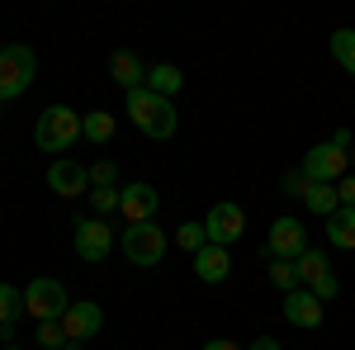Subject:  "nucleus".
Returning a JSON list of instances; mask_svg holds the SVG:
<instances>
[{
    "label": "nucleus",
    "instance_id": "nucleus-1",
    "mask_svg": "<svg viewBox=\"0 0 355 350\" xmlns=\"http://www.w3.org/2000/svg\"><path fill=\"white\" fill-rule=\"evenodd\" d=\"M128 119L137 123V133L157 137V142H166V137L175 133V105L171 100H162V95H152L147 85L142 90H128Z\"/></svg>",
    "mask_w": 355,
    "mask_h": 350
},
{
    "label": "nucleus",
    "instance_id": "nucleus-2",
    "mask_svg": "<svg viewBox=\"0 0 355 350\" xmlns=\"http://www.w3.org/2000/svg\"><path fill=\"white\" fill-rule=\"evenodd\" d=\"M76 137H81V114H76L71 105H48L43 114H38V123H33L38 152H67Z\"/></svg>",
    "mask_w": 355,
    "mask_h": 350
},
{
    "label": "nucleus",
    "instance_id": "nucleus-3",
    "mask_svg": "<svg viewBox=\"0 0 355 350\" xmlns=\"http://www.w3.org/2000/svg\"><path fill=\"white\" fill-rule=\"evenodd\" d=\"M33 76H38L33 48H24V43L0 48V100H19L28 85H33Z\"/></svg>",
    "mask_w": 355,
    "mask_h": 350
},
{
    "label": "nucleus",
    "instance_id": "nucleus-4",
    "mask_svg": "<svg viewBox=\"0 0 355 350\" xmlns=\"http://www.w3.org/2000/svg\"><path fill=\"white\" fill-rule=\"evenodd\" d=\"M123 256H128V265H162L166 261V232L157 222H128L123 227Z\"/></svg>",
    "mask_w": 355,
    "mask_h": 350
},
{
    "label": "nucleus",
    "instance_id": "nucleus-5",
    "mask_svg": "<svg viewBox=\"0 0 355 350\" xmlns=\"http://www.w3.org/2000/svg\"><path fill=\"white\" fill-rule=\"evenodd\" d=\"M67 308H71V298H67V289H62V279H33L24 289V313H33L38 322H62L67 317Z\"/></svg>",
    "mask_w": 355,
    "mask_h": 350
},
{
    "label": "nucleus",
    "instance_id": "nucleus-6",
    "mask_svg": "<svg viewBox=\"0 0 355 350\" xmlns=\"http://www.w3.org/2000/svg\"><path fill=\"white\" fill-rule=\"evenodd\" d=\"M71 246H76V256H81V261L100 265V261H105V256L114 251V227L105 222V218H76Z\"/></svg>",
    "mask_w": 355,
    "mask_h": 350
},
{
    "label": "nucleus",
    "instance_id": "nucleus-7",
    "mask_svg": "<svg viewBox=\"0 0 355 350\" xmlns=\"http://www.w3.org/2000/svg\"><path fill=\"white\" fill-rule=\"evenodd\" d=\"M308 180H318V185H336L341 175H351V157L341 152V147H331V142H318L299 166Z\"/></svg>",
    "mask_w": 355,
    "mask_h": 350
},
{
    "label": "nucleus",
    "instance_id": "nucleus-8",
    "mask_svg": "<svg viewBox=\"0 0 355 350\" xmlns=\"http://www.w3.org/2000/svg\"><path fill=\"white\" fill-rule=\"evenodd\" d=\"M303 251H308V227L299 218H275L270 237H266V256L270 261H299Z\"/></svg>",
    "mask_w": 355,
    "mask_h": 350
},
{
    "label": "nucleus",
    "instance_id": "nucleus-9",
    "mask_svg": "<svg viewBox=\"0 0 355 350\" xmlns=\"http://www.w3.org/2000/svg\"><path fill=\"white\" fill-rule=\"evenodd\" d=\"M204 232H209V242L214 246H232V242H242V232H246V213H242V204H214L209 209V218H204Z\"/></svg>",
    "mask_w": 355,
    "mask_h": 350
},
{
    "label": "nucleus",
    "instance_id": "nucleus-10",
    "mask_svg": "<svg viewBox=\"0 0 355 350\" xmlns=\"http://www.w3.org/2000/svg\"><path fill=\"white\" fill-rule=\"evenodd\" d=\"M48 189L62 194V199H81L90 194V166H81L76 157H57L48 166Z\"/></svg>",
    "mask_w": 355,
    "mask_h": 350
},
{
    "label": "nucleus",
    "instance_id": "nucleus-11",
    "mask_svg": "<svg viewBox=\"0 0 355 350\" xmlns=\"http://www.w3.org/2000/svg\"><path fill=\"white\" fill-rule=\"evenodd\" d=\"M157 204H162V194L147 185V180H133V185H119V213L128 218V222H152L157 213Z\"/></svg>",
    "mask_w": 355,
    "mask_h": 350
},
{
    "label": "nucleus",
    "instance_id": "nucleus-12",
    "mask_svg": "<svg viewBox=\"0 0 355 350\" xmlns=\"http://www.w3.org/2000/svg\"><path fill=\"white\" fill-rule=\"evenodd\" d=\"M100 326H105V308L100 303H71L67 308V317H62V331H67V341H95L100 336Z\"/></svg>",
    "mask_w": 355,
    "mask_h": 350
},
{
    "label": "nucleus",
    "instance_id": "nucleus-13",
    "mask_svg": "<svg viewBox=\"0 0 355 350\" xmlns=\"http://www.w3.org/2000/svg\"><path fill=\"white\" fill-rule=\"evenodd\" d=\"M284 317L303 331H313V326H322V298L313 294V289H294V294H284Z\"/></svg>",
    "mask_w": 355,
    "mask_h": 350
},
{
    "label": "nucleus",
    "instance_id": "nucleus-14",
    "mask_svg": "<svg viewBox=\"0 0 355 350\" xmlns=\"http://www.w3.org/2000/svg\"><path fill=\"white\" fill-rule=\"evenodd\" d=\"M194 274L204 279V284H223L227 274H232V256H227V246H204V251H194Z\"/></svg>",
    "mask_w": 355,
    "mask_h": 350
},
{
    "label": "nucleus",
    "instance_id": "nucleus-15",
    "mask_svg": "<svg viewBox=\"0 0 355 350\" xmlns=\"http://www.w3.org/2000/svg\"><path fill=\"white\" fill-rule=\"evenodd\" d=\"M110 76L123 85V90H142V85H147V71H142V62H137L128 48H119V53L110 57Z\"/></svg>",
    "mask_w": 355,
    "mask_h": 350
},
{
    "label": "nucleus",
    "instance_id": "nucleus-16",
    "mask_svg": "<svg viewBox=\"0 0 355 350\" xmlns=\"http://www.w3.org/2000/svg\"><path fill=\"white\" fill-rule=\"evenodd\" d=\"M327 222V242L336 246V251H355V209H336L331 218H322Z\"/></svg>",
    "mask_w": 355,
    "mask_h": 350
},
{
    "label": "nucleus",
    "instance_id": "nucleus-17",
    "mask_svg": "<svg viewBox=\"0 0 355 350\" xmlns=\"http://www.w3.org/2000/svg\"><path fill=\"white\" fill-rule=\"evenodd\" d=\"M180 85H185V76H180V67H171V62H162V67H152V71H147V90H152V95H162V100H171Z\"/></svg>",
    "mask_w": 355,
    "mask_h": 350
},
{
    "label": "nucleus",
    "instance_id": "nucleus-18",
    "mask_svg": "<svg viewBox=\"0 0 355 350\" xmlns=\"http://www.w3.org/2000/svg\"><path fill=\"white\" fill-rule=\"evenodd\" d=\"M303 204H308V209H313L318 218H331L336 209H341V199H336V185H318V180L308 185V194H303Z\"/></svg>",
    "mask_w": 355,
    "mask_h": 350
},
{
    "label": "nucleus",
    "instance_id": "nucleus-19",
    "mask_svg": "<svg viewBox=\"0 0 355 350\" xmlns=\"http://www.w3.org/2000/svg\"><path fill=\"white\" fill-rule=\"evenodd\" d=\"M294 270H299V284H308V289H313V284H318L322 274H331L327 256H322V251H313V246H308L299 261H294Z\"/></svg>",
    "mask_w": 355,
    "mask_h": 350
},
{
    "label": "nucleus",
    "instance_id": "nucleus-20",
    "mask_svg": "<svg viewBox=\"0 0 355 350\" xmlns=\"http://www.w3.org/2000/svg\"><path fill=\"white\" fill-rule=\"evenodd\" d=\"M114 114H105V109H90L81 119V137H90V142H114Z\"/></svg>",
    "mask_w": 355,
    "mask_h": 350
},
{
    "label": "nucleus",
    "instance_id": "nucleus-21",
    "mask_svg": "<svg viewBox=\"0 0 355 350\" xmlns=\"http://www.w3.org/2000/svg\"><path fill=\"white\" fill-rule=\"evenodd\" d=\"M331 57H336L341 71L355 76V28H336V33H331Z\"/></svg>",
    "mask_w": 355,
    "mask_h": 350
},
{
    "label": "nucleus",
    "instance_id": "nucleus-22",
    "mask_svg": "<svg viewBox=\"0 0 355 350\" xmlns=\"http://www.w3.org/2000/svg\"><path fill=\"white\" fill-rule=\"evenodd\" d=\"M19 313H24V289H15V284H0V326L19 322Z\"/></svg>",
    "mask_w": 355,
    "mask_h": 350
},
{
    "label": "nucleus",
    "instance_id": "nucleus-23",
    "mask_svg": "<svg viewBox=\"0 0 355 350\" xmlns=\"http://www.w3.org/2000/svg\"><path fill=\"white\" fill-rule=\"evenodd\" d=\"M266 274H270L275 289H284V294H294V289H299V270H294V261H270Z\"/></svg>",
    "mask_w": 355,
    "mask_h": 350
},
{
    "label": "nucleus",
    "instance_id": "nucleus-24",
    "mask_svg": "<svg viewBox=\"0 0 355 350\" xmlns=\"http://www.w3.org/2000/svg\"><path fill=\"white\" fill-rule=\"evenodd\" d=\"M175 242L194 256V251H204V246H209V232H204V222H180V227H175Z\"/></svg>",
    "mask_w": 355,
    "mask_h": 350
},
{
    "label": "nucleus",
    "instance_id": "nucleus-25",
    "mask_svg": "<svg viewBox=\"0 0 355 350\" xmlns=\"http://www.w3.org/2000/svg\"><path fill=\"white\" fill-rule=\"evenodd\" d=\"M90 209H95V218H110L114 209H119V185L114 189H90Z\"/></svg>",
    "mask_w": 355,
    "mask_h": 350
},
{
    "label": "nucleus",
    "instance_id": "nucleus-26",
    "mask_svg": "<svg viewBox=\"0 0 355 350\" xmlns=\"http://www.w3.org/2000/svg\"><path fill=\"white\" fill-rule=\"evenodd\" d=\"M90 185H95V189H114V185H119V166H114V161H95V166H90Z\"/></svg>",
    "mask_w": 355,
    "mask_h": 350
},
{
    "label": "nucleus",
    "instance_id": "nucleus-27",
    "mask_svg": "<svg viewBox=\"0 0 355 350\" xmlns=\"http://www.w3.org/2000/svg\"><path fill=\"white\" fill-rule=\"evenodd\" d=\"M38 341H43V350H62V346H67L62 322H38Z\"/></svg>",
    "mask_w": 355,
    "mask_h": 350
},
{
    "label": "nucleus",
    "instance_id": "nucleus-28",
    "mask_svg": "<svg viewBox=\"0 0 355 350\" xmlns=\"http://www.w3.org/2000/svg\"><path fill=\"white\" fill-rule=\"evenodd\" d=\"M279 185H284V194H308V185H313V180H308V175H303V170H289V175H284V180H279Z\"/></svg>",
    "mask_w": 355,
    "mask_h": 350
},
{
    "label": "nucleus",
    "instance_id": "nucleus-29",
    "mask_svg": "<svg viewBox=\"0 0 355 350\" xmlns=\"http://www.w3.org/2000/svg\"><path fill=\"white\" fill-rule=\"evenodd\" d=\"M313 294H318L322 303H327V298H336V294H341V279H336V274H322V279L313 284Z\"/></svg>",
    "mask_w": 355,
    "mask_h": 350
},
{
    "label": "nucleus",
    "instance_id": "nucleus-30",
    "mask_svg": "<svg viewBox=\"0 0 355 350\" xmlns=\"http://www.w3.org/2000/svg\"><path fill=\"white\" fill-rule=\"evenodd\" d=\"M336 199H341L346 209H355V175H341V180H336Z\"/></svg>",
    "mask_w": 355,
    "mask_h": 350
},
{
    "label": "nucleus",
    "instance_id": "nucleus-31",
    "mask_svg": "<svg viewBox=\"0 0 355 350\" xmlns=\"http://www.w3.org/2000/svg\"><path fill=\"white\" fill-rule=\"evenodd\" d=\"M351 142H355V133H351V128H336V133H331V147H341L346 157H351Z\"/></svg>",
    "mask_w": 355,
    "mask_h": 350
},
{
    "label": "nucleus",
    "instance_id": "nucleus-32",
    "mask_svg": "<svg viewBox=\"0 0 355 350\" xmlns=\"http://www.w3.org/2000/svg\"><path fill=\"white\" fill-rule=\"evenodd\" d=\"M246 350H279V341H275V336H256Z\"/></svg>",
    "mask_w": 355,
    "mask_h": 350
},
{
    "label": "nucleus",
    "instance_id": "nucleus-33",
    "mask_svg": "<svg viewBox=\"0 0 355 350\" xmlns=\"http://www.w3.org/2000/svg\"><path fill=\"white\" fill-rule=\"evenodd\" d=\"M204 350H242V346H237V341H223V336H218V341H204Z\"/></svg>",
    "mask_w": 355,
    "mask_h": 350
},
{
    "label": "nucleus",
    "instance_id": "nucleus-34",
    "mask_svg": "<svg viewBox=\"0 0 355 350\" xmlns=\"http://www.w3.org/2000/svg\"><path fill=\"white\" fill-rule=\"evenodd\" d=\"M0 350H19V346H0Z\"/></svg>",
    "mask_w": 355,
    "mask_h": 350
}]
</instances>
